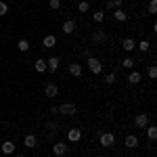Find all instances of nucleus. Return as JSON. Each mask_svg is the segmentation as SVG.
<instances>
[{
    "label": "nucleus",
    "instance_id": "26",
    "mask_svg": "<svg viewBox=\"0 0 157 157\" xmlns=\"http://www.w3.org/2000/svg\"><path fill=\"white\" fill-rule=\"evenodd\" d=\"M88 9H90L88 2H80V4H78V11H80V13H88Z\"/></svg>",
    "mask_w": 157,
    "mask_h": 157
},
{
    "label": "nucleus",
    "instance_id": "28",
    "mask_svg": "<svg viewBox=\"0 0 157 157\" xmlns=\"http://www.w3.org/2000/svg\"><path fill=\"white\" fill-rule=\"evenodd\" d=\"M103 19H105V13H103V11H97V13H94V21H97V23H101Z\"/></svg>",
    "mask_w": 157,
    "mask_h": 157
},
{
    "label": "nucleus",
    "instance_id": "21",
    "mask_svg": "<svg viewBox=\"0 0 157 157\" xmlns=\"http://www.w3.org/2000/svg\"><path fill=\"white\" fill-rule=\"evenodd\" d=\"M147 134H149L151 140H155V138H157V128H155V126H149V128H147Z\"/></svg>",
    "mask_w": 157,
    "mask_h": 157
},
{
    "label": "nucleus",
    "instance_id": "10",
    "mask_svg": "<svg viewBox=\"0 0 157 157\" xmlns=\"http://www.w3.org/2000/svg\"><path fill=\"white\" fill-rule=\"evenodd\" d=\"M121 48L126 50V52H130V50H134V48H136V42H134L132 38H126V40L121 42Z\"/></svg>",
    "mask_w": 157,
    "mask_h": 157
},
{
    "label": "nucleus",
    "instance_id": "8",
    "mask_svg": "<svg viewBox=\"0 0 157 157\" xmlns=\"http://www.w3.org/2000/svg\"><path fill=\"white\" fill-rule=\"evenodd\" d=\"M46 69H48V71H57V69H59V57H50L48 61H46Z\"/></svg>",
    "mask_w": 157,
    "mask_h": 157
},
{
    "label": "nucleus",
    "instance_id": "27",
    "mask_svg": "<svg viewBox=\"0 0 157 157\" xmlns=\"http://www.w3.org/2000/svg\"><path fill=\"white\" fill-rule=\"evenodd\" d=\"M6 13H9V4L6 2H0V17H4Z\"/></svg>",
    "mask_w": 157,
    "mask_h": 157
},
{
    "label": "nucleus",
    "instance_id": "31",
    "mask_svg": "<svg viewBox=\"0 0 157 157\" xmlns=\"http://www.w3.org/2000/svg\"><path fill=\"white\" fill-rule=\"evenodd\" d=\"M48 4H50V9H55V11H57V9H61V0H50Z\"/></svg>",
    "mask_w": 157,
    "mask_h": 157
},
{
    "label": "nucleus",
    "instance_id": "30",
    "mask_svg": "<svg viewBox=\"0 0 157 157\" xmlns=\"http://www.w3.org/2000/svg\"><path fill=\"white\" fill-rule=\"evenodd\" d=\"M149 13H151V15L157 13V2H155V0H151V2H149Z\"/></svg>",
    "mask_w": 157,
    "mask_h": 157
},
{
    "label": "nucleus",
    "instance_id": "9",
    "mask_svg": "<svg viewBox=\"0 0 157 157\" xmlns=\"http://www.w3.org/2000/svg\"><path fill=\"white\" fill-rule=\"evenodd\" d=\"M67 138H69L71 143H78V140L82 138V130H78V128H73V130H69V132H67Z\"/></svg>",
    "mask_w": 157,
    "mask_h": 157
},
{
    "label": "nucleus",
    "instance_id": "19",
    "mask_svg": "<svg viewBox=\"0 0 157 157\" xmlns=\"http://www.w3.org/2000/svg\"><path fill=\"white\" fill-rule=\"evenodd\" d=\"M36 71H46V61H44V59H38L36 61Z\"/></svg>",
    "mask_w": 157,
    "mask_h": 157
},
{
    "label": "nucleus",
    "instance_id": "6",
    "mask_svg": "<svg viewBox=\"0 0 157 157\" xmlns=\"http://www.w3.org/2000/svg\"><path fill=\"white\" fill-rule=\"evenodd\" d=\"M134 124H136L138 128H145L147 124H149V115H147V113H138V115L134 117Z\"/></svg>",
    "mask_w": 157,
    "mask_h": 157
},
{
    "label": "nucleus",
    "instance_id": "24",
    "mask_svg": "<svg viewBox=\"0 0 157 157\" xmlns=\"http://www.w3.org/2000/svg\"><path fill=\"white\" fill-rule=\"evenodd\" d=\"M121 2H124V0H109V2H107V6H109V9H120V6H121Z\"/></svg>",
    "mask_w": 157,
    "mask_h": 157
},
{
    "label": "nucleus",
    "instance_id": "3",
    "mask_svg": "<svg viewBox=\"0 0 157 157\" xmlns=\"http://www.w3.org/2000/svg\"><path fill=\"white\" fill-rule=\"evenodd\" d=\"M107 32H103V29H97L94 34H92V40H94V44H105L107 42Z\"/></svg>",
    "mask_w": 157,
    "mask_h": 157
},
{
    "label": "nucleus",
    "instance_id": "32",
    "mask_svg": "<svg viewBox=\"0 0 157 157\" xmlns=\"http://www.w3.org/2000/svg\"><path fill=\"white\" fill-rule=\"evenodd\" d=\"M17 157H25V155H17Z\"/></svg>",
    "mask_w": 157,
    "mask_h": 157
},
{
    "label": "nucleus",
    "instance_id": "25",
    "mask_svg": "<svg viewBox=\"0 0 157 157\" xmlns=\"http://www.w3.org/2000/svg\"><path fill=\"white\" fill-rule=\"evenodd\" d=\"M147 75H149L151 80H155V78H157V67H155V65H151V67H149V71H147Z\"/></svg>",
    "mask_w": 157,
    "mask_h": 157
},
{
    "label": "nucleus",
    "instance_id": "15",
    "mask_svg": "<svg viewBox=\"0 0 157 157\" xmlns=\"http://www.w3.org/2000/svg\"><path fill=\"white\" fill-rule=\"evenodd\" d=\"M13 151H15V145H13L11 140H6V143H2V153H4V155H11Z\"/></svg>",
    "mask_w": 157,
    "mask_h": 157
},
{
    "label": "nucleus",
    "instance_id": "14",
    "mask_svg": "<svg viewBox=\"0 0 157 157\" xmlns=\"http://www.w3.org/2000/svg\"><path fill=\"white\" fill-rule=\"evenodd\" d=\"M69 73L75 75V78H80V75H82V65H80V63H71V65H69Z\"/></svg>",
    "mask_w": 157,
    "mask_h": 157
},
{
    "label": "nucleus",
    "instance_id": "12",
    "mask_svg": "<svg viewBox=\"0 0 157 157\" xmlns=\"http://www.w3.org/2000/svg\"><path fill=\"white\" fill-rule=\"evenodd\" d=\"M73 32H75V21H73V19L65 21V23H63V34H73Z\"/></svg>",
    "mask_w": 157,
    "mask_h": 157
},
{
    "label": "nucleus",
    "instance_id": "16",
    "mask_svg": "<svg viewBox=\"0 0 157 157\" xmlns=\"http://www.w3.org/2000/svg\"><path fill=\"white\" fill-rule=\"evenodd\" d=\"M140 80H143V75H140L138 71H132L130 75H128V82H130V84H138Z\"/></svg>",
    "mask_w": 157,
    "mask_h": 157
},
{
    "label": "nucleus",
    "instance_id": "4",
    "mask_svg": "<svg viewBox=\"0 0 157 157\" xmlns=\"http://www.w3.org/2000/svg\"><path fill=\"white\" fill-rule=\"evenodd\" d=\"M113 143H115V136H113L111 132L101 134V145L103 147H113Z\"/></svg>",
    "mask_w": 157,
    "mask_h": 157
},
{
    "label": "nucleus",
    "instance_id": "33",
    "mask_svg": "<svg viewBox=\"0 0 157 157\" xmlns=\"http://www.w3.org/2000/svg\"><path fill=\"white\" fill-rule=\"evenodd\" d=\"M98 157H105V155H98Z\"/></svg>",
    "mask_w": 157,
    "mask_h": 157
},
{
    "label": "nucleus",
    "instance_id": "18",
    "mask_svg": "<svg viewBox=\"0 0 157 157\" xmlns=\"http://www.w3.org/2000/svg\"><path fill=\"white\" fill-rule=\"evenodd\" d=\"M17 48L21 50V52H27V50H29V42H27V40H19Z\"/></svg>",
    "mask_w": 157,
    "mask_h": 157
},
{
    "label": "nucleus",
    "instance_id": "17",
    "mask_svg": "<svg viewBox=\"0 0 157 157\" xmlns=\"http://www.w3.org/2000/svg\"><path fill=\"white\" fill-rule=\"evenodd\" d=\"M55 44H57V38L55 36H46L44 38V48H52Z\"/></svg>",
    "mask_w": 157,
    "mask_h": 157
},
{
    "label": "nucleus",
    "instance_id": "22",
    "mask_svg": "<svg viewBox=\"0 0 157 157\" xmlns=\"http://www.w3.org/2000/svg\"><path fill=\"white\" fill-rule=\"evenodd\" d=\"M136 48H138V50H143V52H147V50L151 48V44H149L147 40H143V42H138V44H136Z\"/></svg>",
    "mask_w": 157,
    "mask_h": 157
},
{
    "label": "nucleus",
    "instance_id": "23",
    "mask_svg": "<svg viewBox=\"0 0 157 157\" xmlns=\"http://www.w3.org/2000/svg\"><path fill=\"white\" fill-rule=\"evenodd\" d=\"M121 67H126V69H130V67H134V59H130V57H126V59L121 61Z\"/></svg>",
    "mask_w": 157,
    "mask_h": 157
},
{
    "label": "nucleus",
    "instance_id": "20",
    "mask_svg": "<svg viewBox=\"0 0 157 157\" xmlns=\"http://www.w3.org/2000/svg\"><path fill=\"white\" fill-rule=\"evenodd\" d=\"M113 15H115V19H117V21H126V19H128V15L121 11V9H117V11L113 13Z\"/></svg>",
    "mask_w": 157,
    "mask_h": 157
},
{
    "label": "nucleus",
    "instance_id": "11",
    "mask_svg": "<svg viewBox=\"0 0 157 157\" xmlns=\"http://www.w3.org/2000/svg\"><path fill=\"white\" fill-rule=\"evenodd\" d=\"M36 143H38V138L34 136V134H27V136L23 138V145L27 147V149H34V147H36Z\"/></svg>",
    "mask_w": 157,
    "mask_h": 157
},
{
    "label": "nucleus",
    "instance_id": "5",
    "mask_svg": "<svg viewBox=\"0 0 157 157\" xmlns=\"http://www.w3.org/2000/svg\"><path fill=\"white\" fill-rule=\"evenodd\" d=\"M44 94H46V97H57V94H59V86L57 84H52V82H50V84H46V88H44Z\"/></svg>",
    "mask_w": 157,
    "mask_h": 157
},
{
    "label": "nucleus",
    "instance_id": "13",
    "mask_svg": "<svg viewBox=\"0 0 157 157\" xmlns=\"http://www.w3.org/2000/svg\"><path fill=\"white\" fill-rule=\"evenodd\" d=\"M124 145L128 147V149H134V147L138 145V138L132 136V134H128V136H126V140H124Z\"/></svg>",
    "mask_w": 157,
    "mask_h": 157
},
{
    "label": "nucleus",
    "instance_id": "29",
    "mask_svg": "<svg viewBox=\"0 0 157 157\" xmlns=\"http://www.w3.org/2000/svg\"><path fill=\"white\" fill-rule=\"evenodd\" d=\"M115 82V73H107L105 75V84H113Z\"/></svg>",
    "mask_w": 157,
    "mask_h": 157
},
{
    "label": "nucleus",
    "instance_id": "2",
    "mask_svg": "<svg viewBox=\"0 0 157 157\" xmlns=\"http://www.w3.org/2000/svg\"><path fill=\"white\" fill-rule=\"evenodd\" d=\"M88 69L92 73H101L103 71V63L98 59H94V57H88Z\"/></svg>",
    "mask_w": 157,
    "mask_h": 157
},
{
    "label": "nucleus",
    "instance_id": "1",
    "mask_svg": "<svg viewBox=\"0 0 157 157\" xmlns=\"http://www.w3.org/2000/svg\"><path fill=\"white\" fill-rule=\"evenodd\" d=\"M57 113H63V115H75V113H78V107H75L73 103H65V105L57 107Z\"/></svg>",
    "mask_w": 157,
    "mask_h": 157
},
{
    "label": "nucleus",
    "instance_id": "7",
    "mask_svg": "<svg viewBox=\"0 0 157 157\" xmlns=\"http://www.w3.org/2000/svg\"><path fill=\"white\" fill-rule=\"evenodd\" d=\"M52 153H55V155H65V153H67V145H65V143H55V145H52Z\"/></svg>",
    "mask_w": 157,
    "mask_h": 157
}]
</instances>
